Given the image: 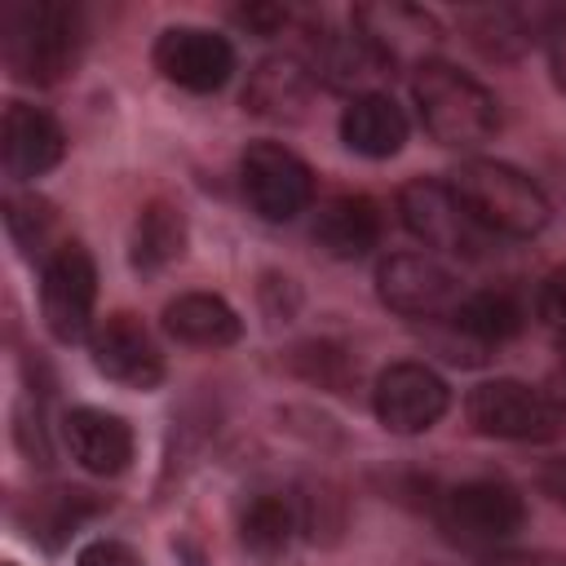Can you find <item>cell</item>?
<instances>
[{
    "label": "cell",
    "instance_id": "cell-33",
    "mask_svg": "<svg viewBox=\"0 0 566 566\" xmlns=\"http://www.w3.org/2000/svg\"><path fill=\"white\" fill-rule=\"evenodd\" d=\"M248 31H261V35H274L283 22H287V9L283 4H248V9H239L234 13Z\"/></svg>",
    "mask_w": 566,
    "mask_h": 566
},
{
    "label": "cell",
    "instance_id": "cell-5",
    "mask_svg": "<svg viewBox=\"0 0 566 566\" xmlns=\"http://www.w3.org/2000/svg\"><path fill=\"white\" fill-rule=\"evenodd\" d=\"M464 416L482 438L500 442H548L566 433V402L526 380H482L464 398Z\"/></svg>",
    "mask_w": 566,
    "mask_h": 566
},
{
    "label": "cell",
    "instance_id": "cell-19",
    "mask_svg": "<svg viewBox=\"0 0 566 566\" xmlns=\"http://www.w3.org/2000/svg\"><path fill=\"white\" fill-rule=\"evenodd\" d=\"M407 111L380 88L349 97V106L340 111V142L363 159H394L407 146Z\"/></svg>",
    "mask_w": 566,
    "mask_h": 566
},
{
    "label": "cell",
    "instance_id": "cell-34",
    "mask_svg": "<svg viewBox=\"0 0 566 566\" xmlns=\"http://www.w3.org/2000/svg\"><path fill=\"white\" fill-rule=\"evenodd\" d=\"M482 566H566V557H557V553H526V548H517V553H491Z\"/></svg>",
    "mask_w": 566,
    "mask_h": 566
},
{
    "label": "cell",
    "instance_id": "cell-27",
    "mask_svg": "<svg viewBox=\"0 0 566 566\" xmlns=\"http://www.w3.org/2000/svg\"><path fill=\"white\" fill-rule=\"evenodd\" d=\"M4 230L22 248V256H35V248H44V239L53 230V212L35 195H9L4 199Z\"/></svg>",
    "mask_w": 566,
    "mask_h": 566
},
{
    "label": "cell",
    "instance_id": "cell-35",
    "mask_svg": "<svg viewBox=\"0 0 566 566\" xmlns=\"http://www.w3.org/2000/svg\"><path fill=\"white\" fill-rule=\"evenodd\" d=\"M539 491L548 495V500H557V504H566V455H557V460H548L544 469H539Z\"/></svg>",
    "mask_w": 566,
    "mask_h": 566
},
{
    "label": "cell",
    "instance_id": "cell-12",
    "mask_svg": "<svg viewBox=\"0 0 566 566\" xmlns=\"http://www.w3.org/2000/svg\"><path fill=\"white\" fill-rule=\"evenodd\" d=\"M88 354H93V367H97L106 380H115V385H124V389H142V394H146V389H159V385H164V371H168L159 340H155L150 327H146L137 314H128V310L97 318V327H93V336H88Z\"/></svg>",
    "mask_w": 566,
    "mask_h": 566
},
{
    "label": "cell",
    "instance_id": "cell-9",
    "mask_svg": "<svg viewBox=\"0 0 566 566\" xmlns=\"http://www.w3.org/2000/svg\"><path fill=\"white\" fill-rule=\"evenodd\" d=\"M398 217H402V226H407L424 248H433V256H438V252H451V256H482L486 243L495 239V234H486V230L469 217V208L455 199L451 181H433V177H411V181L398 190Z\"/></svg>",
    "mask_w": 566,
    "mask_h": 566
},
{
    "label": "cell",
    "instance_id": "cell-18",
    "mask_svg": "<svg viewBox=\"0 0 566 566\" xmlns=\"http://www.w3.org/2000/svg\"><path fill=\"white\" fill-rule=\"evenodd\" d=\"M380 230H385L380 203L367 199V195H332L314 212V243L332 261H358V256H367L380 243Z\"/></svg>",
    "mask_w": 566,
    "mask_h": 566
},
{
    "label": "cell",
    "instance_id": "cell-30",
    "mask_svg": "<svg viewBox=\"0 0 566 566\" xmlns=\"http://www.w3.org/2000/svg\"><path fill=\"white\" fill-rule=\"evenodd\" d=\"M539 44L548 53V71H553V84L566 93V9H548L544 13V31H539Z\"/></svg>",
    "mask_w": 566,
    "mask_h": 566
},
{
    "label": "cell",
    "instance_id": "cell-24",
    "mask_svg": "<svg viewBox=\"0 0 566 566\" xmlns=\"http://www.w3.org/2000/svg\"><path fill=\"white\" fill-rule=\"evenodd\" d=\"M301 531V513H296V495L283 491H256L252 500H243L239 509V544L252 557H283L292 548Z\"/></svg>",
    "mask_w": 566,
    "mask_h": 566
},
{
    "label": "cell",
    "instance_id": "cell-22",
    "mask_svg": "<svg viewBox=\"0 0 566 566\" xmlns=\"http://www.w3.org/2000/svg\"><path fill=\"white\" fill-rule=\"evenodd\" d=\"M522 318L526 314H522V305H517L513 292H504V287H478V292H464L460 305L451 310V318H442V323H451V332L473 349V358H482V349L513 340L522 332Z\"/></svg>",
    "mask_w": 566,
    "mask_h": 566
},
{
    "label": "cell",
    "instance_id": "cell-2",
    "mask_svg": "<svg viewBox=\"0 0 566 566\" xmlns=\"http://www.w3.org/2000/svg\"><path fill=\"white\" fill-rule=\"evenodd\" d=\"M447 181L469 217L495 239H531L553 221V199L544 195V186L504 159L473 155Z\"/></svg>",
    "mask_w": 566,
    "mask_h": 566
},
{
    "label": "cell",
    "instance_id": "cell-28",
    "mask_svg": "<svg viewBox=\"0 0 566 566\" xmlns=\"http://www.w3.org/2000/svg\"><path fill=\"white\" fill-rule=\"evenodd\" d=\"M296 513H301V531L310 539H336L340 526H345V500L327 482H310L296 495Z\"/></svg>",
    "mask_w": 566,
    "mask_h": 566
},
{
    "label": "cell",
    "instance_id": "cell-15",
    "mask_svg": "<svg viewBox=\"0 0 566 566\" xmlns=\"http://www.w3.org/2000/svg\"><path fill=\"white\" fill-rule=\"evenodd\" d=\"M62 438L71 460L93 478H119L133 464V429L106 407H71L62 416Z\"/></svg>",
    "mask_w": 566,
    "mask_h": 566
},
{
    "label": "cell",
    "instance_id": "cell-3",
    "mask_svg": "<svg viewBox=\"0 0 566 566\" xmlns=\"http://www.w3.org/2000/svg\"><path fill=\"white\" fill-rule=\"evenodd\" d=\"M411 102H416V115H420L424 133L438 146L473 150V146L491 142L500 133L495 93L482 80H473L469 71H460L442 57L411 75Z\"/></svg>",
    "mask_w": 566,
    "mask_h": 566
},
{
    "label": "cell",
    "instance_id": "cell-11",
    "mask_svg": "<svg viewBox=\"0 0 566 566\" xmlns=\"http://www.w3.org/2000/svg\"><path fill=\"white\" fill-rule=\"evenodd\" d=\"M451 407V385L429 367V363H416V358H402V363H389L380 367L376 385H371V411L376 420L389 429V433H429Z\"/></svg>",
    "mask_w": 566,
    "mask_h": 566
},
{
    "label": "cell",
    "instance_id": "cell-26",
    "mask_svg": "<svg viewBox=\"0 0 566 566\" xmlns=\"http://www.w3.org/2000/svg\"><path fill=\"white\" fill-rule=\"evenodd\" d=\"M97 504L88 500V491H53V495H40L35 500V513H31V535H40L49 548L80 522L88 517Z\"/></svg>",
    "mask_w": 566,
    "mask_h": 566
},
{
    "label": "cell",
    "instance_id": "cell-31",
    "mask_svg": "<svg viewBox=\"0 0 566 566\" xmlns=\"http://www.w3.org/2000/svg\"><path fill=\"white\" fill-rule=\"evenodd\" d=\"M75 566H142V557H137L133 544L106 535V539H88V544L80 548Z\"/></svg>",
    "mask_w": 566,
    "mask_h": 566
},
{
    "label": "cell",
    "instance_id": "cell-32",
    "mask_svg": "<svg viewBox=\"0 0 566 566\" xmlns=\"http://www.w3.org/2000/svg\"><path fill=\"white\" fill-rule=\"evenodd\" d=\"M18 442H22V451L35 460V464H49V438H44V411L35 407H18Z\"/></svg>",
    "mask_w": 566,
    "mask_h": 566
},
{
    "label": "cell",
    "instance_id": "cell-10",
    "mask_svg": "<svg viewBox=\"0 0 566 566\" xmlns=\"http://www.w3.org/2000/svg\"><path fill=\"white\" fill-rule=\"evenodd\" d=\"M376 296L385 310H394L402 318L433 323V318H451L464 287H460L455 270L433 252H389L376 265Z\"/></svg>",
    "mask_w": 566,
    "mask_h": 566
},
{
    "label": "cell",
    "instance_id": "cell-8",
    "mask_svg": "<svg viewBox=\"0 0 566 566\" xmlns=\"http://www.w3.org/2000/svg\"><path fill=\"white\" fill-rule=\"evenodd\" d=\"M239 190L261 221H292L314 203V168L283 142H252L239 155Z\"/></svg>",
    "mask_w": 566,
    "mask_h": 566
},
{
    "label": "cell",
    "instance_id": "cell-17",
    "mask_svg": "<svg viewBox=\"0 0 566 566\" xmlns=\"http://www.w3.org/2000/svg\"><path fill=\"white\" fill-rule=\"evenodd\" d=\"M310 93H314V75L305 66V57L274 53L248 71L243 111H252L261 119H301L310 106Z\"/></svg>",
    "mask_w": 566,
    "mask_h": 566
},
{
    "label": "cell",
    "instance_id": "cell-14",
    "mask_svg": "<svg viewBox=\"0 0 566 566\" xmlns=\"http://www.w3.org/2000/svg\"><path fill=\"white\" fill-rule=\"evenodd\" d=\"M66 155V133L62 124L31 102H9L0 119V159L13 181H35L49 168H57Z\"/></svg>",
    "mask_w": 566,
    "mask_h": 566
},
{
    "label": "cell",
    "instance_id": "cell-1",
    "mask_svg": "<svg viewBox=\"0 0 566 566\" xmlns=\"http://www.w3.org/2000/svg\"><path fill=\"white\" fill-rule=\"evenodd\" d=\"M0 53L13 80L57 84L84 53V13L62 0H13L0 13Z\"/></svg>",
    "mask_w": 566,
    "mask_h": 566
},
{
    "label": "cell",
    "instance_id": "cell-20",
    "mask_svg": "<svg viewBox=\"0 0 566 566\" xmlns=\"http://www.w3.org/2000/svg\"><path fill=\"white\" fill-rule=\"evenodd\" d=\"M544 13H526L513 4H473V9H460V31L486 62H517L539 40Z\"/></svg>",
    "mask_w": 566,
    "mask_h": 566
},
{
    "label": "cell",
    "instance_id": "cell-4",
    "mask_svg": "<svg viewBox=\"0 0 566 566\" xmlns=\"http://www.w3.org/2000/svg\"><path fill=\"white\" fill-rule=\"evenodd\" d=\"M433 522L447 544L491 553L526 526V500L513 482L482 473V478H464V482H451L447 491H438Z\"/></svg>",
    "mask_w": 566,
    "mask_h": 566
},
{
    "label": "cell",
    "instance_id": "cell-13",
    "mask_svg": "<svg viewBox=\"0 0 566 566\" xmlns=\"http://www.w3.org/2000/svg\"><path fill=\"white\" fill-rule=\"evenodd\" d=\"M150 57L155 71L186 93H217L234 75V44L208 27H164Z\"/></svg>",
    "mask_w": 566,
    "mask_h": 566
},
{
    "label": "cell",
    "instance_id": "cell-23",
    "mask_svg": "<svg viewBox=\"0 0 566 566\" xmlns=\"http://www.w3.org/2000/svg\"><path fill=\"white\" fill-rule=\"evenodd\" d=\"M186 252V212L168 199H150L137 208L133 239H128V261L137 274H159Z\"/></svg>",
    "mask_w": 566,
    "mask_h": 566
},
{
    "label": "cell",
    "instance_id": "cell-21",
    "mask_svg": "<svg viewBox=\"0 0 566 566\" xmlns=\"http://www.w3.org/2000/svg\"><path fill=\"white\" fill-rule=\"evenodd\" d=\"M164 332L190 349H226L243 336V318L217 292H181L164 305Z\"/></svg>",
    "mask_w": 566,
    "mask_h": 566
},
{
    "label": "cell",
    "instance_id": "cell-16",
    "mask_svg": "<svg viewBox=\"0 0 566 566\" xmlns=\"http://www.w3.org/2000/svg\"><path fill=\"white\" fill-rule=\"evenodd\" d=\"M305 66L314 80H323L327 88H340V93H371V84L380 75H389L376 53L354 35V27H318L310 31V44H305Z\"/></svg>",
    "mask_w": 566,
    "mask_h": 566
},
{
    "label": "cell",
    "instance_id": "cell-29",
    "mask_svg": "<svg viewBox=\"0 0 566 566\" xmlns=\"http://www.w3.org/2000/svg\"><path fill=\"white\" fill-rule=\"evenodd\" d=\"M535 314L544 327H553L566 340V261L553 265L535 287Z\"/></svg>",
    "mask_w": 566,
    "mask_h": 566
},
{
    "label": "cell",
    "instance_id": "cell-6",
    "mask_svg": "<svg viewBox=\"0 0 566 566\" xmlns=\"http://www.w3.org/2000/svg\"><path fill=\"white\" fill-rule=\"evenodd\" d=\"M354 35L376 53V62L385 71L407 66L411 75L429 62H438V44H442V27L429 9L407 4V0H367L354 4L349 13Z\"/></svg>",
    "mask_w": 566,
    "mask_h": 566
},
{
    "label": "cell",
    "instance_id": "cell-25",
    "mask_svg": "<svg viewBox=\"0 0 566 566\" xmlns=\"http://www.w3.org/2000/svg\"><path fill=\"white\" fill-rule=\"evenodd\" d=\"M292 371L305 376L310 385H323V389H336L345 394L358 376V363L349 349L332 345V340H310V345H296L292 349Z\"/></svg>",
    "mask_w": 566,
    "mask_h": 566
},
{
    "label": "cell",
    "instance_id": "cell-7",
    "mask_svg": "<svg viewBox=\"0 0 566 566\" xmlns=\"http://www.w3.org/2000/svg\"><path fill=\"white\" fill-rule=\"evenodd\" d=\"M97 265L84 243H57L40 265V318L53 340H88L97 318Z\"/></svg>",
    "mask_w": 566,
    "mask_h": 566
}]
</instances>
